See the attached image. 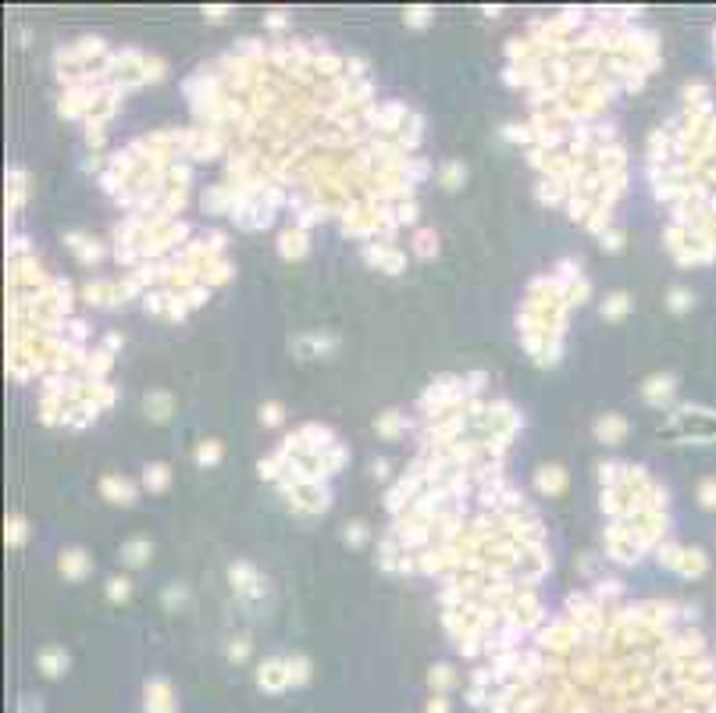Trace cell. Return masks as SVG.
I'll return each mask as SVG.
<instances>
[{"label": "cell", "mask_w": 716, "mask_h": 713, "mask_svg": "<svg viewBox=\"0 0 716 713\" xmlns=\"http://www.w3.org/2000/svg\"><path fill=\"white\" fill-rule=\"evenodd\" d=\"M285 663H289V681H292V685H303L307 674H310V663H307L303 656H292V660H285Z\"/></svg>", "instance_id": "24"}, {"label": "cell", "mask_w": 716, "mask_h": 713, "mask_svg": "<svg viewBox=\"0 0 716 713\" xmlns=\"http://www.w3.org/2000/svg\"><path fill=\"white\" fill-rule=\"evenodd\" d=\"M164 599H167V603H182V599H185V592H182V589H167V596H164Z\"/></svg>", "instance_id": "39"}, {"label": "cell", "mask_w": 716, "mask_h": 713, "mask_svg": "<svg viewBox=\"0 0 716 713\" xmlns=\"http://www.w3.org/2000/svg\"><path fill=\"white\" fill-rule=\"evenodd\" d=\"M108 599L111 603H125V599H129V581H125V578H111L108 581Z\"/></svg>", "instance_id": "26"}, {"label": "cell", "mask_w": 716, "mask_h": 713, "mask_svg": "<svg viewBox=\"0 0 716 713\" xmlns=\"http://www.w3.org/2000/svg\"><path fill=\"white\" fill-rule=\"evenodd\" d=\"M385 471H389V464H385V460H378V464H374V474H378V478H385Z\"/></svg>", "instance_id": "40"}, {"label": "cell", "mask_w": 716, "mask_h": 713, "mask_svg": "<svg viewBox=\"0 0 716 713\" xmlns=\"http://www.w3.org/2000/svg\"><path fill=\"white\" fill-rule=\"evenodd\" d=\"M260 421H264V425H278V421H282V407H278V403H264V407H260Z\"/></svg>", "instance_id": "31"}, {"label": "cell", "mask_w": 716, "mask_h": 713, "mask_svg": "<svg viewBox=\"0 0 716 713\" xmlns=\"http://www.w3.org/2000/svg\"><path fill=\"white\" fill-rule=\"evenodd\" d=\"M278 250H282L285 261H300L307 254V232H303V228H289V232H282Z\"/></svg>", "instance_id": "7"}, {"label": "cell", "mask_w": 716, "mask_h": 713, "mask_svg": "<svg viewBox=\"0 0 716 713\" xmlns=\"http://www.w3.org/2000/svg\"><path fill=\"white\" fill-rule=\"evenodd\" d=\"M246 653H249V645H246V642H236V645L228 649V656H232V660H246Z\"/></svg>", "instance_id": "35"}, {"label": "cell", "mask_w": 716, "mask_h": 713, "mask_svg": "<svg viewBox=\"0 0 716 713\" xmlns=\"http://www.w3.org/2000/svg\"><path fill=\"white\" fill-rule=\"evenodd\" d=\"M627 310H631V297H627V292H613V297L602 303V318L606 321H617V318H624Z\"/></svg>", "instance_id": "13"}, {"label": "cell", "mask_w": 716, "mask_h": 713, "mask_svg": "<svg viewBox=\"0 0 716 713\" xmlns=\"http://www.w3.org/2000/svg\"><path fill=\"white\" fill-rule=\"evenodd\" d=\"M167 481H172V471H167L164 464H150L143 471V485L150 489V492H161V489H167Z\"/></svg>", "instance_id": "12"}, {"label": "cell", "mask_w": 716, "mask_h": 713, "mask_svg": "<svg viewBox=\"0 0 716 713\" xmlns=\"http://www.w3.org/2000/svg\"><path fill=\"white\" fill-rule=\"evenodd\" d=\"M396 221H399V225L417 221V207H413V203H399V207H396Z\"/></svg>", "instance_id": "33"}, {"label": "cell", "mask_w": 716, "mask_h": 713, "mask_svg": "<svg viewBox=\"0 0 716 713\" xmlns=\"http://www.w3.org/2000/svg\"><path fill=\"white\" fill-rule=\"evenodd\" d=\"M428 713H449L446 699H431V703H428Z\"/></svg>", "instance_id": "38"}, {"label": "cell", "mask_w": 716, "mask_h": 713, "mask_svg": "<svg viewBox=\"0 0 716 713\" xmlns=\"http://www.w3.org/2000/svg\"><path fill=\"white\" fill-rule=\"evenodd\" d=\"M90 568H93V560L82 553V550H68V553H61V574L65 578H72V581H79V578H86L90 574Z\"/></svg>", "instance_id": "4"}, {"label": "cell", "mask_w": 716, "mask_h": 713, "mask_svg": "<svg viewBox=\"0 0 716 713\" xmlns=\"http://www.w3.org/2000/svg\"><path fill=\"white\" fill-rule=\"evenodd\" d=\"M346 542H349V546H364V542H367V524L353 521L349 528H346Z\"/></svg>", "instance_id": "28"}, {"label": "cell", "mask_w": 716, "mask_h": 713, "mask_svg": "<svg viewBox=\"0 0 716 713\" xmlns=\"http://www.w3.org/2000/svg\"><path fill=\"white\" fill-rule=\"evenodd\" d=\"M143 407H146V414H150L154 421H167V417H172V396H167V392H146Z\"/></svg>", "instance_id": "10"}, {"label": "cell", "mask_w": 716, "mask_h": 713, "mask_svg": "<svg viewBox=\"0 0 716 713\" xmlns=\"http://www.w3.org/2000/svg\"><path fill=\"white\" fill-rule=\"evenodd\" d=\"M435 250H438V236L431 232V228H420V232L413 236V254L417 257H435Z\"/></svg>", "instance_id": "15"}, {"label": "cell", "mask_w": 716, "mask_h": 713, "mask_svg": "<svg viewBox=\"0 0 716 713\" xmlns=\"http://www.w3.org/2000/svg\"><path fill=\"white\" fill-rule=\"evenodd\" d=\"M642 396L648 403H663L673 396V374H652V379L642 385Z\"/></svg>", "instance_id": "5"}, {"label": "cell", "mask_w": 716, "mask_h": 713, "mask_svg": "<svg viewBox=\"0 0 716 713\" xmlns=\"http://www.w3.org/2000/svg\"><path fill=\"white\" fill-rule=\"evenodd\" d=\"M150 539H132V542H125L121 546V563H129V568H139V563H146V556H150Z\"/></svg>", "instance_id": "9"}, {"label": "cell", "mask_w": 716, "mask_h": 713, "mask_svg": "<svg viewBox=\"0 0 716 713\" xmlns=\"http://www.w3.org/2000/svg\"><path fill=\"white\" fill-rule=\"evenodd\" d=\"M228 578H232V585H236V592H243V596H260L264 592V585H260L257 571L249 568V563H232Z\"/></svg>", "instance_id": "1"}, {"label": "cell", "mask_w": 716, "mask_h": 713, "mask_svg": "<svg viewBox=\"0 0 716 713\" xmlns=\"http://www.w3.org/2000/svg\"><path fill=\"white\" fill-rule=\"evenodd\" d=\"M342 464H346V450H339V446H331L328 453H321V456H318L321 474H325V471H335V468H342Z\"/></svg>", "instance_id": "20"}, {"label": "cell", "mask_w": 716, "mask_h": 713, "mask_svg": "<svg viewBox=\"0 0 716 713\" xmlns=\"http://www.w3.org/2000/svg\"><path fill=\"white\" fill-rule=\"evenodd\" d=\"M595 435L602 439V443H620V439L627 435V421L620 414H606L595 421Z\"/></svg>", "instance_id": "6"}, {"label": "cell", "mask_w": 716, "mask_h": 713, "mask_svg": "<svg viewBox=\"0 0 716 713\" xmlns=\"http://www.w3.org/2000/svg\"><path fill=\"white\" fill-rule=\"evenodd\" d=\"M681 546H659V563H666V568L677 571V563H681Z\"/></svg>", "instance_id": "29"}, {"label": "cell", "mask_w": 716, "mask_h": 713, "mask_svg": "<svg viewBox=\"0 0 716 713\" xmlns=\"http://www.w3.org/2000/svg\"><path fill=\"white\" fill-rule=\"evenodd\" d=\"M203 14H207V18H210V22H221V18H225V14H228V8H207V11H203Z\"/></svg>", "instance_id": "36"}, {"label": "cell", "mask_w": 716, "mask_h": 713, "mask_svg": "<svg viewBox=\"0 0 716 713\" xmlns=\"http://www.w3.org/2000/svg\"><path fill=\"white\" fill-rule=\"evenodd\" d=\"M528 136L531 132L528 129H517V125H510V129H507V139H528Z\"/></svg>", "instance_id": "37"}, {"label": "cell", "mask_w": 716, "mask_h": 713, "mask_svg": "<svg viewBox=\"0 0 716 713\" xmlns=\"http://www.w3.org/2000/svg\"><path fill=\"white\" fill-rule=\"evenodd\" d=\"M257 681H260L264 688H271V692H278V688L292 685V681H289V663H285V660H267V663L260 667Z\"/></svg>", "instance_id": "3"}, {"label": "cell", "mask_w": 716, "mask_h": 713, "mask_svg": "<svg viewBox=\"0 0 716 713\" xmlns=\"http://www.w3.org/2000/svg\"><path fill=\"white\" fill-rule=\"evenodd\" d=\"M563 485H566L563 468H542V471H538V489H542V492L556 496V492H563Z\"/></svg>", "instance_id": "11"}, {"label": "cell", "mask_w": 716, "mask_h": 713, "mask_svg": "<svg viewBox=\"0 0 716 713\" xmlns=\"http://www.w3.org/2000/svg\"><path fill=\"white\" fill-rule=\"evenodd\" d=\"M620 246H624V236H620V232H602V250H609V254H617Z\"/></svg>", "instance_id": "34"}, {"label": "cell", "mask_w": 716, "mask_h": 713, "mask_svg": "<svg viewBox=\"0 0 716 713\" xmlns=\"http://www.w3.org/2000/svg\"><path fill=\"white\" fill-rule=\"evenodd\" d=\"M706 568H709V560H706L702 550H684V553H681V563H677V574H684V578H699V574H706Z\"/></svg>", "instance_id": "8"}, {"label": "cell", "mask_w": 716, "mask_h": 713, "mask_svg": "<svg viewBox=\"0 0 716 713\" xmlns=\"http://www.w3.org/2000/svg\"><path fill=\"white\" fill-rule=\"evenodd\" d=\"M8 542H11V546H22V542H25V521L22 517L8 521Z\"/></svg>", "instance_id": "27"}, {"label": "cell", "mask_w": 716, "mask_h": 713, "mask_svg": "<svg viewBox=\"0 0 716 713\" xmlns=\"http://www.w3.org/2000/svg\"><path fill=\"white\" fill-rule=\"evenodd\" d=\"M666 307H670L673 314H684V310L691 307V292H688V289H681V285H677V289H670V297H666Z\"/></svg>", "instance_id": "22"}, {"label": "cell", "mask_w": 716, "mask_h": 713, "mask_svg": "<svg viewBox=\"0 0 716 713\" xmlns=\"http://www.w3.org/2000/svg\"><path fill=\"white\" fill-rule=\"evenodd\" d=\"M403 254H399V250H392V246H385L382 250V261H378V268L382 271H389V275H399V271H403Z\"/></svg>", "instance_id": "18"}, {"label": "cell", "mask_w": 716, "mask_h": 713, "mask_svg": "<svg viewBox=\"0 0 716 713\" xmlns=\"http://www.w3.org/2000/svg\"><path fill=\"white\" fill-rule=\"evenodd\" d=\"M39 667H43V670H47L50 678H57L61 670L68 667V656H65V649H47V653L39 656Z\"/></svg>", "instance_id": "14"}, {"label": "cell", "mask_w": 716, "mask_h": 713, "mask_svg": "<svg viewBox=\"0 0 716 713\" xmlns=\"http://www.w3.org/2000/svg\"><path fill=\"white\" fill-rule=\"evenodd\" d=\"M378 432H382V435H389V439H396L399 432H403V417H399L396 410L382 414V417H378Z\"/></svg>", "instance_id": "19"}, {"label": "cell", "mask_w": 716, "mask_h": 713, "mask_svg": "<svg viewBox=\"0 0 716 713\" xmlns=\"http://www.w3.org/2000/svg\"><path fill=\"white\" fill-rule=\"evenodd\" d=\"M403 22H407V26H413V29H425V26H431V8H407Z\"/></svg>", "instance_id": "23"}, {"label": "cell", "mask_w": 716, "mask_h": 713, "mask_svg": "<svg viewBox=\"0 0 716 713\" xmlns=\"http://www.w3.org/2000/svg\"><path fill=\"white\" fill-rule=\"evenodd\" d=\"M221 460V443H214V439H203V443L196 446V464L200 468H214Z\"/></svg>", "instance_id": "16"}, {"label": "cell", "mask_w": 716, "mask_h": 713, "mask_svg": "<svg viewBox=\"0 0 716 713\" xmlns=\"http://www.w3.org/2000/svg\"><path fill=\"white\" fill-rule=\"evenodd\" d=\"M100 492L108 496L111 503H121V507H129V503L136 499V485L129 478H118V474H108L100 481Z\"/></svg>", "instance_id": "2"}, {"label": "cell", "mask_w": 716, "mask_h": 713, "mask_svg": "<svg viewBox=\"0 0 716 713\" xmlns=\"http://www.w3.org/2000/svg\"><path fill=\"white\" fill-rule=\"evenodd\" d=\"M699 503L706 510H716V478H706L699 485Z\"/></svg>", "instance_id": "25"}, {"label": "cell", "mask_w": 716, "mask_h": 713, "mask_svg": "<svg viewBox=\"0 0 716 713\" xmlns=\"http://www.w3.org/2000/svg\"><path fill=\"white\" fill-rule=\"evenodd\" d=\"M463 179H467V168H463L460 161H453V164L442 168V185H446V190H460Z\"/></svg>", "instance_id": "17"}, {"label": "cell", "mask_w": 716, "mask_h": 713, "mask_svg": "<svg viewBox=\"0 0 716 713\" xmlns=\"http://www.w3.org/2000/svg\"><path fill=\"white\" fill-rule=\"evenodd\" d=\"M114 285L111 282H96V285H86V297H90V303H111V297H114Z\"/></svg>", "instance_id": "21"}, {"label": "cell", "mask_w": 716, "mask_h": 713, "mask_svg": "<svg viewBox=\"0 0 716 713\" xmlns=\"http://www.w3.org/2000/svg\"><path fill=\"white\" fill-rule=\"evenodd\" d=\"M538 200H542V203H556V200H560V182H556V179H553V182H542Z\"/></svg>", "instance_id": "30"}, {"label": "cell", "mask_w": 716, "mask_h": 713, "mask_svg": "<svg viewBox=\"0 0 716 713\" xmlns=\"http://www.w3.org/2000/svg\"><path fill=\"white\" fill-rule=\"evenodd\" d=\"M431 685H435V688H449V685H453V670H449V667H435V670H431Z\"/></svg>", "instance_id": "32"}]
</instances>
